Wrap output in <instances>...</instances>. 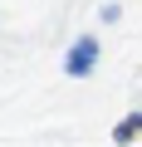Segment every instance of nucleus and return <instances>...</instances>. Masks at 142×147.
Masks as SVG:
<instances>
[{"mask_svg":"<svg viewBox=\"0 0 142 147\" xmlns=\"http://www.w3.org/2000/svg\"><path fill=\"white\" fill-rule=\"evenodd\" d=\"M93 59H98V44H93V39H79L74 54H69V74H74V79H83V74L93 69Z\"/></svg>","mask_w":142,"mask_h":147,"instance_id":"obj_1","label":"nucleus"},{"mask_svg":"<svg viewBox=\"0 0 142 147\" xmlns=\"http://www.w3.org/2000/svg\"><path fill=\"white\" fill-rule=\"evenodd\" d=\"M137 132H142V113H132V118H122V123H118V132H113V142H132Z\"/></svg>","mask_w":142,"mask_h":147,"instance_id":"obj_2","label":"nucleus"}]
</instances>
